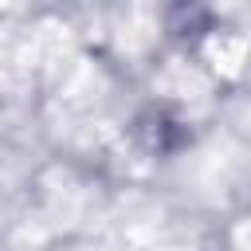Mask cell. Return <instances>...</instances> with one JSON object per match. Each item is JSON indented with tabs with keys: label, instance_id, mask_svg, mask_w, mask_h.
Returning <instances> with one entry per match:
<instances>
[{
	"label": "cell",
	"instance_id": "obj_2",
	"mask_svg": "<svg viewBox=\"0 0 251 251\" xmlns=\"http://www.w3.org/2000/svg\"><path fill=\"white\" fill-rule=\"evenodd\" d=\"M165 27L180 43H196L204 31H212V8L208 0H173L165 12Z\"/></svg>",
	"mask_w": 251,
	"mask_h": 251
},
{
	"label": "cell",
	"instance_id": "obj_1",
	"mask_svg": "<svg viewBox=\"0 0 251 251\" xmlns=\"http://www.w3.org/2000/svg\"><path fill=\"white\" fill-rule=\"evenodd\" d=\"M133 137H137V145H141L145 153H157V157L176 153L180 145H188V129H184V122L173 118L165 106H149L145 114H137V122H133Z\"/></svg>",
	"mask_w": 251,
	"mask_h": 251
}]
</instances>
